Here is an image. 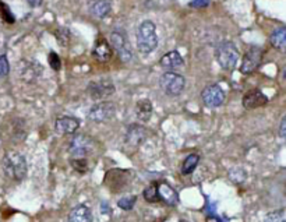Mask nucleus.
I'll use <instances>...</instances> for the list:
<instances>
[{"label": "nucleus", "instance_id": "1", "mask_svg": "<svg viewBox=\"0 0 286 222\" xmlns=\"http://www.w3.org/2000/svg\"><path fill=\"white\" fill-rule=\"evenodd\" d=\"M137 49L141 53H151L158 46V35H156V27L152 21L145 20L137 28Z\"/></svg>", "mask_w": 286, "mask_h": 222}, {"label": "nucleus", "instance_id": "2", "mask_svg": "<svg viewBox=\"0 0 286 222\" xmlns=\"http://www.w3.org/2000/svg\"><path fill=\"white\" fill-rule=\"evenodd\" d=\"M3 169L7 178L20 182L27 175V161L20 153H7L3 158Z\"/></svg>", "mask_w": 286, "mask_h": 222}, {"label": "nucleus", "instance_id": "3", "mask_svg": "<svg viewBox=\"0 0 286 222\" xmlns=\"http://www.w3.org/2000/svg\"><path fill=\"white\" fill-rule=\"evenodd\" d=\"M239 51L232 42H222L215 49V59L223 70H233L239 62Z\"/></svg>", "mask_w": 286, "mask_h": 222}, {"label": "nucleus", "instance_id": "4", "mask_svg": "<svg viewBox=\"0 0 286 222\" xmlns=\"http://www.w3.org/2000/svg\"><path fill=\"white\" fill-rule=\"evenodd\" d=\"M186 85V80L183 76L177 74L175 71H168L164 73L159 78V87L162 91L170 95V97H177L183 92Z\"/></svg>", "mask_w": 286, "mask_h": 222}, {"label": "nucleus", "instance_id": "5", "mask_svg": "<svg viewBox=\"0 0 286 222\" xmlns=\"http://www.w3.org/2000/svg\"><path fill=\"white\" fill-rule=\"evenodd\" d=\"M94 148H95L94 138L85 134L74 136L68 145V151L71 153V155H74V158H85L94 151Z\"/></svg>", "mask_w": 286, "mask_h": 222}, {"label": "nucleus", "instance_id": "6", "mask_svg": "<svg viewBox=\"0 0 286 222\" xmlns=\"http://www.w3.org/2000/svg\"><path fill=\"white\" fill-rule=\"evenodd\" d=\"M116 113V106L113 102H109V101H102V102H98L95 103L91 109H89L88 118L92 120V122L102 123V122H108L110 120Z\"/></svg>", "mask_w": 286, "mask_h": 222}, {"label": "nucleus", "instance_id": "7", "mask_svg": "<svg viewBox=\"0 0 286 222\" xmlns=\"http://www.w3.org/2000/svg\"><path fill=\"white\" fill-rule=\"evenodd\" d=\"M87 91L92 100H103L115 92V85L109 78H101L97 81H91Z\"/></svg>", "mask_w": 286, "mask_h": 222}, {"label": "nucleus", "instance_id": "8", "mask_svg": "<svg viewBox=\"0 0 286 222\" xmlns=\"http://www.w3.org/2000/svg\"><path fill=\"white\" fill-rule=\"evenodd\" d=\"M201 100L204 102L205 106L208 108H218L225 101V92L217 84H211L207 85L201 92Z\"/></svg>", "mask_w": 286, "mask_h": 222}, {"label": "nucleus", "instance_id": "9", "mask_svg": "<svg viewBox=\"0 0 286 222\" xmlns=\"http://www.w3.org/2000/svg\"><path fill=\"white\" fill-rule=\"evenodd\" d=\"M261 60H263V49L258 46H253L252 49L246 52V55L243 57L240 71L243 74H252L254 70H257V67L260 66Z\"/></svg>", "mask_w": 286, "mask_h": 222}, {"label": "nucleus", "instance_id": "10", "mask_svg": "<svg viewBox=\"0 0 286 222\" xmlns=\"http://www.w3.org/2000/svg\"><path fill=\"white\" fill-rule=\"evenodd\" d=\"M110 45L119 53V57L123 62H130L132 60V48L129 46L127 39H126V36L123 34L119 33V31H113V33L110 34Z\"/></svg>", "mask_w": 286, "mask_h": 222}, {"label": "nucleus", "instance_id": "11", "mask_svg": "<svg viewBox=\"0 0 286 222\" xmlns=\"http://www.w3.org/2000/svg\"><path fill=\"white\" fill-rule=\"evenodd\" d=\"M267 102H268V98L260 89H252L244 95L243 106L246 109H257V108H261V106L267 105Z\"/></svg>", "mask_w": 286, "mask_h": 222}, {"label": "nucleus", "instance_id": "12", "mask_svg": "<svg viewBox=\"0 0 286 222\" xmlns=\"http://www.w3.org/2000/svg\"><path fill=\"white\" fill-rule=\"evenodd\" d=\"M78 126H80V122L77 119L71 118V116L57 118L55 123L56 132L59 134H74L78 129Z\"/></svg>", "mask_w": 286, "mask_h": 222}, {"label": "nucleus", "instance_id": "13", "mask_svg": "<svg viewBox=\"0 0 286 222\" xmlns=\"http://www.w3.org/2000/svg\"><path fill=\"white\" fill-rule=\"evenodd\" d=\"M147 137V130L140 124H132L126 133V143L133 147H138Z\"/></svg>", "mask_w": 286, "mask_h": 222}, {"label": "nucleus", "instance_id": "14", "mask_svg": "<svg viewBox=\"0 0 286 222\" xmlns=\"http://www.w3.org/2000/svg\"><path fill=\"white\" fill-rule=\"evenodd\" d=\"M110 9L109 0H91L88 3L89 14L95 18H105L110 13Z\"/></svg>", "mask_w": 286, "mask_h": 222}, {"label": "nucleus", "instance_id": "15", "mask_svg": "<svg viewBox=\"0 0 286 222\" xmlns=\"http://www.w3.org/2000/svg\"><path fill=\"white\" fill-rule=\"evenodd\" d=\"M156 189H158L159 200L166 203L168 205H176L177 203H179L177 191L172 186H169L168 183H161L159 186H156Z\"/></svg>", "mask_w": 286, "mask_h": 222}, {"label": "nucleus", "instance_id": "16", "mask_svg": "<svg viewBox=\"0 0 286 222\" xmlns=\"http://www.w3.org/2000/svg\"><path fill=\"white\" fill-rule=\"evenodd\" d=\"M185 60L183 57L180 56V53L177 51H172V52H168L166 55H164L159 60V65L166 68V70H175V68H179V67L183 66Z\"/></svg>", "mask_w": 286, "mask_h": 222}, {"label": "nucleus", "instance_id": "17", "mask_svg": "<svg viewBox=\"0 0 286 222\" xmlns=\"http://www.w3.org/2000/svg\"><path fill=\"white\" fill-rule=\"evenodd\" d=\"M92 56L98 62H102V63L110 60V57H112V48H110V45L108 44L106 39H103V38L99 39L97 45H95V48H94V51H92Z\"/></svg>", "mask_w": 286, "mask_h": 222}, {"label": "nucleus", "instance_id": "18", "mask_svg": "<svg viewBox=\"0 0 286 222\" xmlns=\"http://www.w3.org/2000/svg\"><path fill=\"white\" fill-rule=\"evenodd\" d=\"M92 221V214L87 205L80 204L74 207L68 214V222H91Z\"/></svg>", "mask_w": 286, "mask_h": 222}, {"label": "nucleus", "instance_id": "19", "mask_svg": "<svg viewBox=\"0 0 286 222\" xmlns=\"http://www.w3.org/2000/svg\"><path fill=\"white\" fill-rule=\"evenodd\" d=\"M135 116L141 122H148L152 116V103L151 101L141 100L135 105Z\"/></svg>", "mask_w": 286, "mask_h": 222}, {"label": "nucleus", "instance_id": "20", "mask_svg": "<svg viewBox=\"0 0 286 222\" xmlns=\"http://www.w3.org/2000/svg\"><path fill=\"white\" fill-rule=\"evenodd\" d=\"M269 42L271 45L278 49L279 52H285L286 51V28L285 27H279L276 28L274 33L269 36Z\"/></svg>", "mask_w": 286, "mask_h": 222}, {"label": "nucleus", "instance_id": "21", "mask_svg": "<svg viewBox=\"0 0 286 222\" xmlns=\"http://www.w3.org/2000/svg\"><path fill=\"white\" fill-rule=\"evenodd\" d=\"M198 162H200V156L197 154H190V155L185 159L183 167H182V173L183 175H190L194 172V169L197 168Z\"/></svg>", "mask_w": 286, "mask_h": 222}, {"label": "nucleus", "instance_id": "22", "mask_svg": "<svg viewBox=\"0 0 286 222\" xmlns=\"http://www.w3.org/2000/svg\"><path fill=\"white\" fill-rule=\"evenodd\" d=\"M264 222H286V211L284 208H281L276 211L268 212L265 215Z\"/></svg>", "mask_w": 286, "mask_h": 222}, {"label": "nucleus", "instance_id": "23", "mask_svg": "<svg viewBox=\"0 0 286 222\" xmlns=\"http://www.w3.org/2000/svg\"><path fill=\"white\" fill-rule=\"evenodd\" d=\"M144 199L148 201V203H156V201H159L156 185H151V186H148L147 189L144 190Z\"/></svg>", "mask_w": 286, "mask_h": 222}, {"label": "nucleus", "instance_id": "24", "mask_svg": "<svg viewBox=\"0 0 286 222\" xmlns=\"http://www.w3.org/2000/svg\"><path fill=\"white\" fill-rule=\"evenodd\" d=\"M0 17L3 18V21L9 22V24H13V22L16 21V18H14L13 13L9 9V6L4 4L3 1H0Z\"/></svg>", "mask_w": 286, "mask_h": 222}, {"label": "nucleus", "instance_id": "25", "mask_svg": "<svg viewBox=\"0 0 286 222\" xmlns=\"http://www.w3.org/2000/svg\"><path fill=\"white\" fill-rule=\"evenodd\" d=\"M135 201H137V197H135V196H132V197H121L120 200L118 201V205L120 207L121 210L129 211V210H132L133 207H134Z\"/></svg>", "mask_w": 286, "mask_h": 222}, {"label": "nucleus", "instance_id": "26", "mask_svg": "<svg viewBox=\"0 0 286 222\" xmlns=\"http://www.w3.org/2000/svg\"><path fill=\"white\" fill-rule=\"evenodd\" d=\"M71 167L74 168L77 172H80V173H84L88 169L87 161L84 158H74V159H71Z\"/></svg>", "mask_w": 286, "mask_h": 222}, {"label": "nucleus", "instance_id": "27", "mask_svg": "<svg viewBox=\"0 0 286 222\" xmlns=\"http://www.w3.org/2000/svg\"><path fill=\"white\" fill-rule=\"evenodd\" d=\"M10 73V65L7 56L0 55V77H6Z\"/></svg>", "mask_w": 286, "mask_h": 222}, {"label": "nucleus", "instance_id": "28", "mask_svg": "<svg viewBox=\"0 0 286 222\" xmlns=\"http://www.w3.org/2000/svg\"><path fill=\"white\" fill-rule=\"evenodd\" d=\"M56 38L59 41V44L62 46H66L67 42H68V38H70V34H68V30L66 28H60L56 31Z\"/></svg>", "mask_w": 286, "mask_h": 222}, {"label": "nucleus", "instance_id": "29", "mask_svg": "<svg viewBox=\"0 0 286 222\" xmlns=\"http://www.w3.org/2000/svg\"><path fill=\"white\" fill-rule=\"evenodd\" d=\"M48 60H49V65H50V67H52L53 70H56V71L60 70V67H62V60H60V57H59L57 53L50 52L49 56H48Z\"/></svg>", "mask_w": 286, "mask_h": 222}, {"label": "nucleus", "instance_id": "30", "mask_svg": "<svg viewBox=\"0 0 286 222\" xmlns=\"http://www.w3.org/2000/svg\"><path fill=\"white\" fill-rule=\"evenodd\" d=\"M209 4V0H191L190 1V7H194V9H204Z\"/></svg>", "mask_w": 286, "mask_h": 222}, {"label": "nucleus", "instance_id": "31", "mask_svg": "<svg viewBox=\"0 0 286 222\" xmlns=\"http://www.w3.org/2000/svg\"><path fill=\"white\" fill-rule=\"evenodd\" d=\"M279 136H281L282 138H284V137L286 136V119H285V118L282 119V122H281V126H279Z\"/></svg>", "mask_w": 286, "mask_h": 222}, {"label": "nucleus", "instance_id": "32", "mask_svg": "<svg viewBox=\"0 0 286 222\" xmlns=\"http://www.w3.org/2000/svg\"><path fill=\"white\" fill-rule=\"evenodd\" d=\"M27 3H30V6L33 7H39L42 4V0H27Z\"/></svg>", "mask_w": 286, "mask_h": 222}]
</instances>
